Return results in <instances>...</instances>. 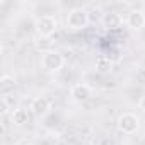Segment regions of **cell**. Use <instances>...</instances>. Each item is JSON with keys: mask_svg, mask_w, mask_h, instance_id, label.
Masks as SVG:
<instances>
[{"mask_svg": "<svg viewBox=\"0 0 145 145\" xmlns=\"http://www.w3.org/2000/svg\"><path fill=\"white\" fill-rule=\"evenodd\" d=\"M138 126H140V121H138V118H137L133 113H123V114L118 118V128H120V131H123L125 135H133V133H137Z\"/></svg>", "mask_w": 145, "mask_h": 145, "instance_id": "4", "label": "cell"}, {"mask_svg": "<svg viewBox=\"0 0 145 145\" xmlns=\"http://www.w3.org/2000/svg\"><path fill=\"white\" fill-rule=\"evenodd\" d=\"M16 82H14V79L12 77H9V75H4L2 77V87H4V91L9 87V86H14Z\"/></svg>", "mask_w": 145, "mask_h": 145, "instance_id": "10", "label": "cell"}, {"mask_svg": "<svg viewBox=\"0 0 145 145\" xmlns=\"http://www.w3.org/2000/svg\"><path fill=\"white\" fill-rule=\"evenodd\" d=\"M89 24V14L86 9H72L67 16V27L68 29H74V31H79V29H84L87 27Z\"/></svg>", "mask_w": 145, "mask_h": 145, "instance_id": "2", "label": "cell"}, {"mask_svg": "<svg viewBox=\"0 0 145 145\" xmlns=\"http://www.w3.org/2000/svg\"><path fill=\"white\" fill-rule=\"evenodd\" d=\"M121 22H123V19L118 12H108L103 16V26L106 29H118L121 26Z\"/></svg>", "mask_w": 145, "mask_h": 145, "instance_id": "8", "label": "cell"}, {"mask_svg": "<svg viewBox=\"0 0 145 145\" xmlns=\"http://www.w3.org/2000/svg\"><path fill=\"white\" fill-rule=\"evenodd\" d=\"M36 33L41 38H50L51 34H55V31L58 29V21L53 16H41L36 19Z\"/></svg>", "mask_w": 145, "mask_h": 145, "instance_id": "3", "label": "cell"}, {"mask_svg": "<svg viewBox=\"0 0 145 145\" xmlns=\"http://www.w3.org/2000/svg\"><path fill=\"white\" fill-rule=\"evenodd\" d=\"M126 24L133 31H140L145 26V12L142 10H131L126 17Z\"/></svg>", "mask_w": 145, "mask_h": 145, "instance_id": "7", "label": "cell"}, {"mask_svg": "<svg viewBox=\"0 0 145 145\" xmlns=\"http://www.w3.org/2000/svg\"><path fill=\"white\" fill-rule=\"evenodd\" d=\"M70 96H72V99L77 101V103H84V101H87L92 96V89L87 84H75V86H72V89H70Z\"/></svg>", "mask_w": 145, "mask_h": 145, "instance_id": "6", "label": "cell"}, {"mask_svg": "<svg viewBox=\"0 0 145 145\" xmlns=\"http://www.w3.org/2000/svg\"><path fill=\"white\" fill-rule=\"evenodd\" d=\"M29 109H31V113L34 114V116H44V114H48L50 113V109H51V101L46 97V96H38V97H34L33 101H31V106H29Z\"/></svg>", "mask_w": 145, "mask_h": 145, "instance_id": "5", "label": "cell"}, {"mask_svg": "<svg viewBox=\"0 0 145 145\" xmlns=\"http://www.w3.org/2000/svg\"><path fill=\"white\" fill-rule=\"evenodd\" d=\"M63 65H65V58L61 53H58L55 50H48V51L41 53V67L46 72H58Z\"/></svg>", "mask_w": 145, "mask_h": 145, "instance_id": "1", "label": "cell"}, {"mask_svg": "<svg viewBox=\"0 0 145 145\" xmlns=\"http://www.w3.org/2000/svg\"><path fill=\"white\" fill-rule=\"evenodd\" d=\"M138 106H140V109H143V111H145V96H142V99H140Z\"/></svg>", "mask_w": 145, "mask_h": 145, "instance_id": "11", "label": "cell"}, {"mask_svg": "<svg viewBox=\"0 0 145 145\" xmlns=\"http://www.w3.org/2000/svg\"><path fill=\"white\" fill-rule=\"evenodd\" d=\"M12 123L17 125V126H24L29 123V113L22 108H17L12 111Z\"/></svg>", "mask_w": 145, "mask_h": 145, "instance_id": "9", "label": "cell"}]
</instances>
